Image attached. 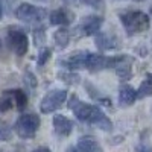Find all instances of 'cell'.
I'll return each mask as SVG.
<instances>
[{"mask_svg":"<svg viewBox=\"0 0 152 152\" xmlns=\"http://www.w3.org/2000/svg\"><path fill=\"white\" fill-rule=\"evenodd\" d=\"M125 31L128 34H140L149 29V15L143 11H126L119 15Z\"/></svg>","mask_w":152,"mask_h":152,"instance_id":"cell-1","label":"cell"},{"mask_svg":"<svg viewBox=\"0 0 152 152\" xmlns=\"http://www.w3.org/2000/svg\"><path fill=\"white\" fill-rule=\"evenodd\" d=\"M40 117L37 114H21L15 122V132L20 138H34L38 128H40Z\"/></svg>","mask_w":152,"mask_h":152,"instance_id":"cell-2","label":"cell"},{"mask_svg":"<svg viewBox=\"0 0 152 152\" xmlns=\"http://www.w3.org/2000/svg\"><path fill=\"white\" fill-rule=\"evenodd\" d=\"M15 17L24 23H41L47 17V11L31 3H23L15 9Z\"/></svg>","mask_w":152,"mask_h":152,"instance_id":"cell-3","label":"cell"},{"mask_svg":"<svg viewBox=\"0 0 152 152\" xmlns=\"http://www.w3.org/2000/svg\"><path fill=\"white\" fill-rule=\"evenodd\" d=\"M67 96H69L67 90H52V91H49L41 100L40 111L43 114H49V113H53V111L59 110L67 100Z\"/></svg>","mask_w":152,"mask_h":152,"instance_id":"cell-4","label":"cell"},{"mask_svg":"<svg viewBox=\"0 0 152 152\" xmlns=\"http://www.w3.org/2000/svg\"><path fill=\"white\" fill-rule=\"evenodd\" d=\"M8 43H9V47L12 49V52L18 56H23L29 49L28 35L17 28H11L8 31Z\"/></svg>","mask_w":152,"mask_h":152,"instance_id":"cell-5","label":"cell"},{"mask_svg":"<svg viewBox=\"0 0 152 152\" xmlns=\"http://www.w3.org/2000/svg\"><path fill=\"white\" fill-rule=\"evenodd\" d=\"M69 107L70 110L73 111V114L76 116V119L81 120V122H87L90 120L91 114L94 111V105H90V104H85L82 100H79L78 96H72V99L69 100Z\"/></svg>","mask_w":152,"mask_h":152,"instance_id":"cell-6","label":"cell"},{"mask_svg":"<svg viewBox=\"0 0 152 152\" xmlns=\"http://www.w3.org/2000/svg\"><path fill=\"white\" fill-rule=\"evenodd\" d=\"M102 23H104V18L100 15H88L81 20L78 28L81 29V35H96L100 31Z\"/></svg>","mask_w":152,"mask_h":152,"instance_id":"cell-7","label":"cell"},{"mask_svg":"<svg viewBox=\"0 0 152 152\" xmlns=\"http://www.w3.org/2000/svg\"><path fill=\"white\" fill-rule=\"evenodd\" d=\"M66 152H100V148L93 137H82L76 145L69 146Z\"/></svg>","mask_w":152,"mask_h":152,"instance_id":"cell-8","label":"cell"},{"mask_svg":"<svg viewBox=\"0 0 152 152\" xmlns=\"http://www.w3.org/2000/svg\"><path fill=\"white\" fill-rule=\"evenodd\" d=\"M49 21L53 26H67L73 21V14L66 8H59L49 14Z\"/></svg>","mask_w":152,"mask_h":152,"instance_id":"cell-9","label":"cell"},{"mask_svg":"<svg viewBox=\"0 0 152 152\" xmlns=\"http://www.w3.org/2000/svg\"><path fill=\"white\" fill-rule=\"evenodd\" d=\"M53 129L58 135L67 137L73 131V122L62 114H56V116H53Z\"/></svg>","mask_w":152,"mask_h":152,"instance_id":"cell-10","label":"cell"},{"mask_svg":"<svg viewBox=\"0 0 152 152\" xmlns=\"http://www.w3.org/2000/svg\"><path fill=\"white\" fill-rule=\"evenodd\" d=\"M88 123H91L94 126H97V128H100L102 131H111L113 129V122L104 114V111H100V108H94L93 114L90 120H88Z\"/></svg>","mask_w":152,"mask_h":152,"instance_id":"cell-11","label":"cell"},{"mask_svg":"<svg viewBox=\"0 0 152 152\" xmlns=\"http://www.w3.org/2000/svg\"><path fill=\"white\" fill-rule=\"evenodd\" d=\"M137 99V91L128 84H123L119 88V104L122 107H129L135 102Z\"/></svg>","mask_w":152,"mask_h":152,"instance_id":"cell-12","label":"cell"},{"mask_svg":"<svg viewBox=\"0 0 152 152\" xmlns=\"http://www.w3.org/2000/svg\"><path fill=\"white\" fill-rule=\"evenodd\" d=\"M94 43H96V47L99 50H110V49H116L119 46L117 41H116V38L105 34V32H97Z\"/></svg>","mask_w":152,"mask_h":152,"instance_id":"cell-13","label":"cell"},{"mask_svg":"<svg viewBox=\"0 0 152 152\" xmlns=\"http://www.w3.org/2000/svg\"><path fill=\"white\" fill-rule=\"evenodd\" d=\"M87 55L88 52H79L76 55H72L70 58L61 61L62 66H66L72 70H76V69H85V61H87Z\"/></svg>","mask_w":152,"mask_h":152,"instance_id":"cell-14","label":"cell"},{"mask_svg":"<svg viewBox=\"0 0 152 152\" xmlns=\"http://www.w3.org/2000/svg\"><path fill=\"white\" fill-rule=\"evenodd\" d=\"M53 40H55V44L59 47V49H66L70 43V31L67 28H59L55 34H53Z\"/></svg>","mask_w":152,"mask_h":152,"instance_id":"cell-15","label":"cell"},{"mask_svg":"<svg viewBox=\"0 0 152 152\" xmlns=\"http://www.w3.org/2000/svg\"><path fill=\"white\" fill-rule=\"evenodd\" d=\"M152 94V73H148L146 79L140 84L137 90V99H143Z\"/></svg>","mask_w":152,"mask_h":152,"instance_id":"cell-16","label":"cell"},{"mask_svg":"<svg viewBox=\"0 0 152 152\" xmlns=\"http://www.w3.org/2000/svg\"><path fill=\"white\" fill-rule=\"evenodd\" d=\"M14 105H15V100H14V96H12V91L11 90L5 91L3 96L0 97V114L9 111Z\"/></svg>","mask_w":152,"mask_h":152,"instance_id":"cell-17","label":"cell"},{"mask_svg":"<svg viewBox=\"0 0 152 152\" xmlns=\"http://www.w3.org/2000/svg\"><path fill=\"white\" fill-rule=\"evenodd\" d=\"M126 59H129V58H126ZM126 59H125V61H126ZM125 61H122L120 64L116 66V73H117L119 78H122V79H129L131 76H132L131 62H125Z\"/></svg>","mask_w":152,"mask_h":152,"instance_id":"cell-18","label":"cell"},{"mask_svg":"<svg viewBox=\"0 0 152 152\" xmlns=\"http://www.w3.org/2000/svg\"><path fill=\"white\" fill-rule=\"evenodd\" d=\"M11 91H12V96H14V100H15V107L20 111H23L28 105V96L24 94L23 90H18V88L17 90H11Z\"/></svg>","mask_w":152,"mask_h":152,"instance_id":"cell-19","label":"cell"},{"mask_svg":"<svg viewBox=\"0 0 152 152\" xmlns=\"http://www.w3.org/2000/svg\"><path fill=\"white\" fill-rule=\"evenodd\" d=\"M50 56H52V49H49V47H43L40 52H38V59H37V62H38V66L40 67H43L46 62L50 59Z\"/></svg>","mask_w":152,"mask_h":152,"instance_id":"cell-20","label":"cell"},{"mask_svg":"<svg viewBox=\"0 0 152 152\" xmlns=\"http://www.w3.org/2000/svg\"><path fill=\"white\" fill-rule=\"evenodd\" d=\"M12 137V129L6 122H0V142H8Z\"/></svg>","mask_w":152,"mask_h":152,"instance_id":"cell-21","label":"cell"},{"mask_svg":"<svg viewBox=\"0 0 152 152\" xmlns=\"http://www.w3.org/2000/svg\"><path fill=\"white\" fill-rule=\"evenodd\" d=\"M59 79H62V81L67 82V84H76V82L81 81L79 75H75V73H61L59 75Z\"/></svg>","mask_w":152,"mask_h":152,"instance_id":"cell-22","label":"cell"},{"mask_svg":"<svg viewBox=\"0 0 152 152\" xmlns=\"http://www.w3.org/2000/svg\"><path fill=\"white\" fill-rule=\"evenodd\" d=\"M34 37H35V44L40 46L44 43L46 40V34H44V28H40V29H35L34 31Z\"/></svg>","mask_w":152,"mask_h":152,"instance_id":"cell-23","label":"cell"},{"mask_svg":"<svg viewBox=\"0 0 152 152\" xmlns=\"http://www.w3.org/2000/svg\"><path fill=\"white\" fill-rule=\"evenodd\" d=\"M24 82H26L28 87H31V88H35V87H37V79H35V76H34L31 72L24 73Z\"/></svg>","mask_w":152,"mask_h":152,"instance_id":"cell-24","label":"cell"},{"mask_svg":"<svg viewBox=\"0 0 152 152\" xmlns=\"http://www.w3.org/2000/svg\"><path fill=\"white\" fill-rule=\"evenodd\" d=\"M135 151L137 152H152V146L145 145V143H140V145L135 146Z\"/></svg>","mask_w":152,"mask_h":152,"instance_id":"cell-25","label":"cell"},{"mask_svg":"<svg viewBox=\"0 0 152 152\" xmlns=\"http://www.w3.org/2000/svg\"><path fill=\"white\" fill-rule=\"evenodd\" d=\"M81 2L84 5H88V6H93V8H97L99 3H100V0H81Z\"/></svg>","mask_w":152,"mask_h":152,"instance_id":"cell-26","label":"cell"},{"mask_svg":"<svg viewBox=\"0 0 152 152\" xmlns=\"http://www.w3.org/2000/svg\"><path fill=\"white\" fill-rule=\"evenodd\" d=\"M34 152H52V151H50L49 148H37Z\"/></svg>","mask_w":152,"mask_h":152,"instance_id":"cell-27","label":"cell"},{"mask_svg":"<svg viewBox=\"0 0 152 152\" xmlns=\"http://www.w3.org/2000/svg\"><path fill=\"white\" fill-rule=\"evenodd\" d=\"M2 12L3 11H2V3H0V18H2Z\"/></svg>","mask_w":152,"mask_h":152,"instance_id":"cell-28","label":"cell"},{"mask_svg":"<svg viewBox=\"0 0 152 152\" xmlns=\"http://www.w3.org/2000/svg\"><path fill=\"white\" fill-rule=\"evenodd\" d=\"M149 14H151V15H152V6H151V8H149Z\"/></svg>","mask_w":152,"mask_h":152,"instance_id":"cell-29","label":"cell"},{"mask_svg":"<svg viewBox=\"0 0 152 152\" xmlns=\"http://www.w3.org/2000/svg\"><path fill=\"white\" fill-rule=\"evenodd\" d=\"M0 50H2V40H0Z\"/></svg>","mask_w":152,"mask_h":152,"instance_id":"cell-30","label":"cell"},{"mask_svg":"<svg viewBox=\"0 0 152 152\" xmlns=\"http://www.w3.org/2000/svg\"><path fill=\"white\" fill-rule=\"evenodd\" d=\"M137 2H140V0H137Z\"/></svg>","mask_w":152,"mask_h":152,"instance_id":"cell-31","label":"cell"}]
</instances>
